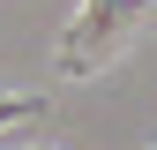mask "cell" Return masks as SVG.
Returning <instances> with one entry per match:
<instances>
[{
    "label": "cell",
    "mask_w": 157,
    "mask_h": 150,
    "mask_svg": "<svg viewBox=\"0 0 157 150\" xmlns=\"http://www.w3.org/2000/svg\"><path fill=\"white\" fill-rule=\"evenodd\" d=\"M157 8V0H82V15L67 23L60 38V83H82V75H97L120 53V38L142 23V15Z\"/></svg>",
    "instance_id": "cell-1"
},
{
    "label": "cell",
    "mask_w": 157,
    "mask_h": 150,
    "mask_svg": "<svg viewBox=\"0 0 157 150\" xmlns=\"http://www.w3.org/2000/svg\"><path fill=\"white\" fill-rule=\"evenodd\" d=\"M37 112H45V90H0V135L23 128V120H37Z\"/></svg>",
    "instance_id": "cell-2"
}]
</instances>
